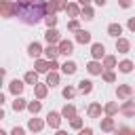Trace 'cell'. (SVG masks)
I'll return each instance as SVG.
<instances>
[{
  "mask_svg": "<svg viewBox=\"0 0 135 135\" xmlns=\"http://www.w3.org/2000/svg\"><path fill=\"white\" fill-rule=\"evenodd\" d=\"M15 17H19L23 23L27 25H36L40 21H44L46 17V2H30V4H23V2H15Z\"/></svg>",
  "mask_w": 135,
  "mask_h": 135,
  "instance_id": "cell-1",
  "label": "cell"
},
{
  "mask_svg": "<svg viewBox=\"0 0 135 135\" xmlns=\"http://www.w3.org/2000/svg\"><path fill=\"white\" fill-rule=\"evenodd\" d=\"M0 11H2V17H4V19L15 17V2H11V0H0Z\"/></svg>",
  "mask_w": 135,
  "mask_h": 135,
  "instance_id": "cell-2",
  "label": "cell"
},
{
  "mask_svg": "<svg viewBox=\"0 0 135 135\" xmlns=\"http://www.w3.org/2000/svg\"><path fill=\"white\" fill-rule=\"evenodd\" d=\"M44 40H46L49 44H59V42H61V34H59L55 27H49V30L44 32Z\"/></svg>",
  "mask_w": 135,
  "mask_h": 135,
  "instance_id": "cell-3",
  "label": "cell"
},
{
  "mask_svg": "<svg viewBox=\"0 0 135 135\" xmlns=\"http://www.w3.org/2000/svg\"><path fill=\"white\" fill-rule=\"evenodd\" d=\"M86 72L91 74V76H99V74H103L105 72V68H103V63H99V61H89L86 63Z\"/></svg>",
  "mask_w": 135,
  "mask_h": 135,
  "instance_id": "cell-4",
  "label": "cell"
},
{
  "mask_svg": "<svg viewBox=\"0 0 135 135\" xmlns=\"http://www.w3.org/2000/svg\"><path fill=\"white\" fill-rule=\"evenodd\" d=\"M61 112H49L46 114V124L51 127V129H59V124H61Z\"/></svg>",
  "mask_w": 135,
  "mask_h": 135,
  "instance_id": "cell-5",
  "label": "cell"
},
{
  "mask_svg": "<svg viewBox=\"0 0 135 135\" xmlns=\"http://www.w3.org/2000/svg\"><path fill=\"white\" fill-rule=\"evenodd\" d=\"M91 55H93V59H95V61L103 59V57H105V46H103L101 42H95V44L91 46Z\"/></svg>",
  "mask_w": 135,
  "mask_h": 135,
  "instance_id": "cell-6",
  "label": "cell"
},
{
  "mask_svg": "<svg viewBox=\"0 0 135 135\" xmlns=\"http://www.w3.org/2000/svg\"><path fill=\"white\" fill-rule=\"evenodd\" d=\"M116 95H118V99H129V97L133 95V86H131V84H118Z\"/></svg>",
  "mask_w": 135,
  "mask_h": 135,
  "instance_id": "cell-7",
  "label": "cell"
},
{
  "mask_svg": "<svg viewBox=\"0 0 135 135\" xmlns=\"http://www.w3.org/2000/svg\"><path fill=\"white\" fill-rule=\"evenodd\" d=\"M120 114L122 116H127V118H131V116H135V101H124L122 105H120Z\"/></svg>",
  "mask_w": 135,
  "mask_h": 135,
  "instance_id": "cell-8",
  "label": "cell"
},
{
  "mask_svg": "<svg viewBox=\"0 0 135 135\" xmlns=\"http://www.w3.org/2000/svg\"><path fill=\"white\" fill-rule=\"evenodd\" d=\"M59 53L65 55V57H70V55L74 53V42H72V40H61V42H59Z\"/></svg>",
  "mask_w": 135,
  "mask_h": 135,
  "instance_id": "cell-9",
  "label": "cell"
},
{
  "mask_svg": "<svg viewBox=\"0 0 135 135\" xmlns=\"http://www.w3.org/2000/svg\"><path fill=\"white\" fill-rule=\"evenodd\" d=\"M34 68H36L38 74H44V72L49 74V72H51V61H49V59H36Z\"/></svg>",
  "mask_w": 135,
  "mask_h": 135,
  "instance_id": "cell-10",
  "label": "cell"
},
{
  "mask_svg": "<svg viewBox=\"0 0 135 135\" xmlns=\"http://www.w3.org/2000/svg\"><path fill=\"white\" fill-rule=\"evenodd\" d=\"M44 55H46L49 61H55L57 55H61V53H59V44H49V46L44 49Z\"/></svg>",
  "mask_w": 135,
  "mask_h": 135,
  "instance_id": "cell-11",
  "label": "cell"
},
{
  "mask_svg": "<svg viewBox=\"0 0 135 135\" xmlns=\"http://www.w3.org/2000/svg\"><path fill=\"white\" fill-rule=\"evenodd\" d=\"M42 127H44V122H42L40 118H36V116H32V118L27 120V129H30V131H34V133L42 131Z\"/></svg>",
  "mask_w": 135,
  "mask_h": 135,
  "instance_id": "cell-12",
  "label": "cell"
},
{
  "mask_svg": "<svg viewBox=\"0 0 135 135\" xmlns=\"http://www.w3.org/2000/svg\"><path fill=\"white\" fill-rule=\"evenodd\" d=\"M76 42H78V44H89V42H91V32L78 30V32H76Z\"/></svg>",
  "mask_w": 135,
  "mask_h": 135,
  "instance_id": "cell-13",
  "label": "cell"
},
{
  "mask_svg": "<svg viewBox=\"0 0 135 135\" xmlns=\"http://www.w3.org/2000/svg\"><path fill=\"white\" fill-rule=\"evenodd\" d=\"M46 93H49V84H46V82H44V84L38 82V84L34 86V95H36V99H44Z\"/></svg>",
  "mask_w": 135,
  "mask_h": 135,
  "instance_id": "cell-14",
  "label": "cell"
},
{
  "mask_svg": "<svg viewBox=\"0 0 135 135\" xmlns=\"http://www.w3.org/2000/svg\"><path fill=\"white\" fill-rule=\"evenodd\" d=\"M108 34H110L112 38L118 40L120 34H122V25H120V23H110V25H108Z\"/></svg>",
  "mask_w": 135,
  "mask_h": 135,
  "instance_id": "cell-15",
  "label": "cell"
},
{
  "mask_svg": "<svg viewBox=\"0 0 135 135\" xmlns=\"http://www.w3.org/2000/svg\"><path fill=\"white\" fill-rule=\"evenodd\" d=\"M116 51H118V53H129V51H131V42H129L127 38H118V40H116Z\"/></svg>",
  "mask_w": 135,
  "mask_h": 135,
  "instance_id": "cell-16",
  "label": "cell"
},
{
  "mask_svg": "<svg viewBox=\"0 0 135 135\" xmlns=\"http://www.w3.org/2000/svg\"><path fill=\"white\" fill-rule=\"evenodd\" d=\"M44 49L40 46V42H32L30 46H27V53H30V57H36V59H40V53H42Z\"/></svg>",
  "mask_w": 135,
  "mask_h": 135,
  "instance_id": "cell-17",
  "label": "cell"
},
{
  "mask_svg": "<svg viewBox=\"0 0 135 135\" xmlns=\"http://www.w3.org/2000/svg\"><path fill=\"white\" fill-rule=\"evenodd\" d=\"M8 91H11V93H13L15 97H17V95H21V93H23V82L15 78V80H13L11 84H8Z\"/></svg>",
  "mask_w": 135,
  "mask_h": 135,
  "instance_id": "cell-18",
  "label": "cell"
},
{
  "mask_svg": "<svg viewBox=\"0 0 135 135\" xmlns=\"http://www.w3.org/2000/svg\"><path fill=\"white\" fill-rule=\"evenodd\" d=\"M61 116H63V118H70V120L76 118V108H74L72 103H65L63 110H61Z\"/></svg>",
  "mask_w": 135,
  "mask_h": 135,
  "instance_id": "cell-19",
  "label": "cell"
},
{
  "mask_svg": "<svg viewBox=\"0 0 135 135\" xmlns=\"http://www.w3.org/2000/svg\"><path fill=\"white\" fill-rule=\"evenodd\" d=\"M114 129H116V124H114V118H112V116H108V118H103V120H101V131L112 133Z\"/></svg>",
  "mask_w": 135,
  "mask_h": 135,
  "instance_id": "cell-20",
  "label": "cell"
},
{
  "mask_svg": "<svg viewBox=\"0 0 135 135\" xmlns=\"http://www.w3.org/2000/svg\"><path fill=\"white\" fill-rule=\"evenodd\" d=\"M76 70H78V65H76L74 61H65V63L61 65V72H63V74H68V76L76 74Z\"/></svg>",
  "mask_w": 135,
  "mask_h": 135,
  "instance_id": "cell-21",
  "label": "cell"
},
{
  "mask_svg": "<svg viewBox=\"0 0 135 135\" xmlns=\"http://www.w3.org/2000/svg\"><path fill=\"white\" fill-rule=\"evenodd\" d=\"M23 82H25V84H32V86H36V84H38V72H25V76H23Z\"/></svg>",
  "mask_w": 135,
  "mask_h": 135,
  "instance_id": "cell-22",
  "label": "cell"
},
{
  "mask_svg": "<svg viewBox=\"0 0 135 135\" xmlns=\"http://www.w3.org/2000/svg\"><path fill=\"white\" fill-rule=\"evenodd\" d=\"M78 91H80V93H84V95H89V93L93 91V82H91V80H84V78H82V80L78 82Z\"/></svg>",
  "mask_w": 135,
  "mask_h": 135,
  "instance_id": "cell-23",
  "label": "cell"
},
{
  "mask_svg": "<svg viewBox=\"0 0 135 135\" xmlns=\"http://www.w3.org/2000/svg\"><path fill=\"white\" fill-rule=\"evenodd\" d=\"M103 112H105V116H114L116 112H120V105H118V103H114V101H110V103H105V105H103Z\"/></svg>",
  "mask_w": 135,
  "mask_h": 135,
  "instance_id": "cell-24",
  "label": "cell"
},
{
  "mask_svg": "<svg viewBox=\"0 0 135 135\" xmlns=\"http://www.w3.org/2000/svg\"><path fill=\"white\" fill-rule=\"evenodd\" d=\"M65 13H68L70 17H80L82 8H80L78 4H74V2H70V4H68V8H65Z\"/></svg>",
  "mask_w": 135,
  "mask_h": 135,
  "instance_id": "cell-25",
  "label": "cell"
},
{
  "mask_svg": "<svg viewBox=\"0 0 135 135\" xmlns=\"http://www.w3.org/2000/svg\"><path fill=\"white\" fill-rule=\"evenodd\" d=\"M27 103H30V101H25L23 97H15V101H13V110H15V112H21V110L27 108Z\"/></svg>",
  "mask_w": 135,
  "mask_h": 135,
  "instance_id": "cell-26",
  "label": "cell"
},
{
  "mask_svg": "<svg viewBox=\"0 0 135 135\" xmlns=\"http://www.w3.org/2000/svg\"><path fill=\"white\" fill-rule=\"evenodd\" d=\"M89 116H91V118H99V116H101V103H97V101L91 103V105H89Z\"/></svg>",
  "mask_w": 135,
  "mask_h": 135,
  "instance_id": "cell-27",
  "label": "cell"
},
{
  "mask_svg": "<svg viewBox=\"0 0 135 135\" xmlns=\"http://www.w3.org/2000/svg\"><path fill=\"white\" fill-rule=\"evenodd\" d=\"M133 68H135V65H133V61H129V59H122V61L118 63V70H120L122 74H129Z\"/></svg>",
  "mask_w": 135,
  "mask_h": 135,
  "instance_id": "cell-28",
  "label": "cell"
},
{
  "mask_svg": "<svg viewBox=\"0 0 135 135\" xmlns=\"http://www.w3.org/2000/svg\"><path fill=\"white\" fill-rule=\"evenodd\" d=\"M46 84L49 86H57L59 84V74L57 72H49L46 74Z\"/></svg>",
  "mask_w": 135,
  "mask_h": 135,
  "instance_id": "cell-29",
  "label": "cell"
},
{
  "mask_svg": "<svg viewBox=\"0 0 135 135\" xmlns=\"http://www.w3.org/2000/svg\"><path fill=\"white\" fill-rule=\"evenodd\" d=\"M103 68H105V70L116 68V57H114V55H105V57H103Z\"/></svg>",
  "mask_w": 135,
  "mask_h": 135,
  "instance_id": "cell-30",
  "label": "cell"
},
{
  "mask_svg": "<svg viewBox=\"0 0 135 135\" xmlns=\"http://www.w3.org/2000/svg\"><path fill=\"white\" fill-rule=\"evenodd\" d=\"M27 110L32 112V116H36V114L42 110V103H40V101H30V103H27Z\"/></svg>",
  "mask_w": 135,
  "mask_h": 135,
  "instance_id": "cell-31",
  "label": "cell"
},
{
  "mask_svg": "<svg viewBox=\"0 0 135 135\" xmlns=\"http://www.w3.org/2000/svg\"><path fill=\"white\" fill-rule=\"evenodd\" d=\"M51 2H53L55 13H59V11H65V8H68V0H51Z\"/></svg>",
  "mask_w": 135,
  "mask_h": 135,
  "instance_id": "cell-32",
  "label": "cell"
},
{
  "mask_svg": "<svg viewBox=\"0 0 135 135\" xmlns=\"http://www.w3.org/2000/svg\"><path fill=\"white\" fill-rule=\"evenodd\" d=\"M101 78H103L105 82H114V80H116V74H114L112 70H105V72L101 74Z\"/></svg>",
  "mask_w": 135,
  "mask_h": 135,
  "instance_id": "cell-33",
  "label": "cell"
},
{
  "mask_svg": "<svg viewBox=\"0 0 135 135\" xmlns=\"http://www.w3.org/2000/svg\"><path fill=\"white\" fill-rule=\"evenodd\" d=\"M61 95H63L65 99H72V97L76 95V89H74V86H65V89L61 91Z\"/></svg>",
  "mask_w": 135,
  "mask_h": 135,
  "instance_id": "cell-34",
  "label": "cell"
},
{
  "mask_svg": "<svg viewBox=\"0 0 135 135\" xmlns=\"http://www.w3.org/2000/svg\"><path fill=\"white\" fill-rule=\"evenodd\" d=\"M82 122H84V120H82L80 116H76V118H72V120H70V124H72V129H78V131L82 129Z\"/></svg>",
  "mask_w": 135,
  "mask_h": 135,
  "instance_id": "cell-35",
  "label": "cell"
},
{
  "mask_svg": "<svg viewBox=\"0 0 135 135\" xmlns=\"http://www.w3.org/2000/svg\"><path fill=\"white\" fill-rule=\"evenodd\" d=\"M44 23H46V27H55L57 17H55V15H46V17H44Z\"/></svg>",
  "mask_w": 135,
  "mask_h": 135,
  "instance_id": "cell-36",
  "label": "cell"
},
{
  "mask_svg": "<svg viewBox=\"0 0 135 135\" xmlns=\"http://www.w3.org/2000/svg\"><path fill=\"white\" fill-rule=\"evenodd\" d=\"M68 30H72V32H78V30H80V23H78V19H72V21H68Z\"/></svg>",
  "mask_w": 135,
  "mask_h": 135,
  "instance_id": "cell-37",
  "label": "cell"
},
{
  "mask_svg": "<svg viewBox=\"0 0 135 135\" xmlns=\"http://www.w3.org/2000/svg\"><path fill=\"white\" fill-rule=\"evenodd\" d=\"M80 15H82V17H84V19H93V8H91V6H84V8H82V13H80Z\"/></svg>",
  "mask_w": 135,
  "mask_h": 135,
  "instance_id": "cell-38",
  "label": "cell"
},
{
  "mask_svg": "<svg viewBox=\"0 0 135 135\" xmlns=\"http://www.w3.org/2000/svg\"><path fill=\"white\" fill-rule=\"evenodd\" d=\"M116 135H133V131H131L129 127H120V129L116 131Z\"/></svg>",
  "mask_w": 135,
  "mask_h": 135,
  "instance_id": "cell-39",
  "label": "cell"
},
{
  "mask_svg": "<svg viewBox=\"0 0 135 135\" xmlns=\"http://www.w3.org/2000/svg\"><path fill=\"white\" fill-rule=\"evenodd\" d=\"M127 27H129V30H131V32L135 34V17H131V19L127 21Z\"/></svg>",
  "mask_w": 135,
  "mask_h": 135,
  "instance_id": "cell-40",
  "label": "cell"
},
{
  "mask_svg": "<svg viewBox=\"0 0 135 135\" xmlns=\"http://www.w3.org/2000/svg\"><path fill=\"white\" fill-rule=\"evenodd\" d=\"M78 135H93V129H91V127H84V129H80Z\"/></svg>",
  "mask_w": 135,
  "mask_h": 135,
  "instance_id": "cell-41",
  "label": "cell"
},
{
  "mask_svg": "<svg viewBox=\"0 0 135 135\" xmlns=\"http://www.w3.org/2000/svg\"><path fill=\"white\" fill-rule=\"evenodd\" d=\"M11 135H25V131H23L21 127H15V129L11 131Z\"/></svg>",
  "mask_w": 135,
  "mask_h": 135,
  "instance_id": "cell-42",
  "label": "cell"
},
{
  "mask_svg": "<svg viewBox=\"0 0 135 135\" xmlns=\"http://www.w3.org/2000/svg\"><path fill=\"white\" fill-rule=\"evenodd\" d=\"M118 4H120L122 8H129V6H131V0H118Z\"/></svg>",
  "mask_w": 135,
  "mask_h": 135,
  "instance_id": "cell-43",
  "label": "cell"
},
{
  "mask_svg": "<svg viewBox=\"0 0 135 135\" xmlns=\"http://www.w3.org/2000/svg\"><path fill=\"white\" fill-rule=\"evenodd\" d=\"M91 2H93V0H78V4H80V6H82V8H84V6H89V4H91Z\"/></svg>",
  "mask_w": 135,
  "mask_h": 135,
  "instance_id": "cell-44",
  "label": "cell"
},
{
  "mask_svg": "<svg viewBox=\"0 0 135 135\" xmlns=\"http://www.w3.org/2000/svg\"><path fill=\"white\" fill-rule=\"evenodd\" d=\"M57 68H59V63L57 61H51V72H57Z\"/></svg>",
  "mask_w": 135,
  "mask_h": 135,
  "instance_id": "cell-45",
  "label": "cell"
},
{
  "mask_svg": "<svg viewBox=\"0 0 135 135\" xmlns=\"http://www.w3.org/2000/svg\"><path fill=\"white\" fill-rule=\"evenodd\" d=\"M95 4H99V6H103V4H105V0H95Z\"/></svg>",
  "mask_w": 135,
  "mask_h": 135,
  "instance_id": "cell-46",
  "label": "cell"
},
{
  "mask_svg": "<svg viewBox=\"0 0 135 135\" xmlns=\"http://www.w3.org/2000/svg\"><path fill=\"white\" fill-rule=\"evenodd\" d=\"M55 135H68V133H65V131H61V129H57V133H55Z\"/></svg>",
  "mask_w": 135,
  "mask_h": 135,
  "instance_id": "cell-47",
  "label": "cell"
},
{
  "mask_svg": "<svg viewBox=\"0 0 135 135\" xmlns=\"http://www.w3.org/2000/svg\"><path fill=\"white\" fill-rule=\"evenodd\" d=\"M17 2H23V4H30L32 0H17Z\"/></svg>",
  "mask_w": 135,
  "mask_h": 135,
  "instance_id": "cell-48",
  "label": "cell"
},
{
  "mask_svg": "<svg viewBox=\"0 0 135 135\" xmlns=\"http://www.w3.org/2000/svg\"><path fill=\"white\" fill-rule=\"evenodd\" d=\"M0 135H6V131H0Z\"/></svg>",
  "mask_w": 135,
  "mask_h": 135,
  "instance_id": "cell-49",
  "label": "cell"
},
{
  "mask_svg": "<svg viewBox=\"0 0 135 135\" xmlns=\"http://www.w3.org/2000/svg\"><path fill=\"white\" fill-rule=\"evenodd\" d=\"M133 135H135V131H133Z\"/></svg>",
  "mask_w": 135,
  "mask_h": 135,
  "instance_id": "cell-50",
  "label": "cell"
},
{
  "mask_svg": "<svg viewBox=\"0 0 135 135\" xmlns=\"http://www.w3.org/2000/svg\"><path fill=\"white\" fill-rule=\"evenodd\" d=\"M11 2H13V0H11Z\"/></svg>",
  "mask_w": 135,
  "mask_h": 135,
  "instance_id": "cell-51",
  "label": "cell"
}]
</instances>
